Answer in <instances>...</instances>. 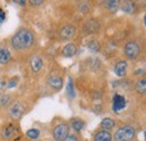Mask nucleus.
Listing matches in <instances>:
<instances>
[{
	"instance_id": "obj_1",
	"label": "nucleus",
	"mask_w": 146,
	"mask_h": 141,
	"mask_svg": "<svg viewBox=\"0 0 146 141\" xmlns=\"http://www.w3.org/2000/svg\"><path fill=\"white\" fill-rule=\"evenodd\" d=\"M9 48L16 57H29L35 53L37 47V36L35 32L29 27H19L18 29L10 36Z\"/></svg>"
},
{
	"instance_id": "obj_2",
	"label": "nucleus",
	"mask_w": 146,
	"mask_h": 141,
	"mask_svg": "<svg viewBox=\"0 0 146 141\" xmlns=\"http://www.w3.org/2000/svg\"><path fill=\"white\" fill-rule=\"evenodd\" d=\"M5 111L10 121L19 122L23 119V117L25 115V113L27 112V106L23 100L14 99L11 101V103L5 109Z\"/></svg>"
},
{
	"instance_id": "obj_3",
	"label": "nucleus",
	"mask_w": 146,
	"mask_h": 141,
	"mask_svg": "<svg viewBox=\"0 0 146 141\" xmlns=\"http://www.w3.org/2000/svg\"><path fill=\"white\" fill-rule=\"evenodd\" d=\"M20 134V127L18 122L8 121L0 127V140L16 141Z\"/></svg>"
},
{
	"instance_id": "obj_4",
	"label": "nucleus",
	"mask_w": 146,
	"mask_h": 141,
	"mask_svg": "<svg viewBox=\"0 0 146 141\" xmlns=\"http://www.w3.org/2000/svg\"><path fill=\"white\" fill-rule=\"evenodd\" d=\"M136 129L130 124H124L119 127L112 134L113 141H134L136 139Z\"/></svg>"
},
{
	"instance_id": "obj_5",
	"label": "nucleus",
	"mask_w": 146,
	"mask_h": 141,
	"mask_svg": "<svg viewBox=\"0 0 146 141\" xmlns=\"http://www.w3.org/2000/svg\"><path fill=\"white\" fill-rule=\"evenodd\" d=\"M123 53L126 61H136L142 54V46L139 45L138 42L130 39L126 42V44L124 45Z\"/></svg>"
},
{
	"instance_id": "obj_6",
	"label": "nucleus",
	"mask_w": 146,
	"mask_h": 141,
	"mask_svg": "<svg viewBox=\"0 0 146 141\" xmlns=\"http://www.w3.org/2000/svg\"><path fill=\"white\" fill-rule=\"evenodd\" d=\"M71 128L68 121H60L52 128V138L54 141H63L71 132Z\"/></svg>"
},
{
	"instance_id": "obj_7",
	"label": "nucleus",
	"mask_w": 146,
	"mask_h": 141,
	"mask_svg": "<svg viewBox=\"0 0 146 141\" xmlns=\"http://www.w3.org/2000/svg\"><path fill=\"white\" fill-rule=\"evenodd\" d=\"M76 32L78 29L73 24H65L58 29L57 37L61 42H70L76 36Z\"/></svg>"
},
{
	"instance_id": "obj_8",
	"label": "nucleus",
	"mask_w": 146,
	"mask_h": 141,
	"mask_svg": "<svg viewBox=\"0 0 146 141\" xmlns=\"http://www.w3.org/2000/svg\"><path fill=\"white\" fill-rule=\"evenodd\" d=\"M27 64H28V69L32 74H38L40 70L44 69V59L40 55L34 53L31 55L27 59Z\"/></svg>"
},
{
	"instance_id": "obj_9",
	"label": "nucleus",
	"mask_w": 146,
	"mask_h": 141,
	"mask_svg": "<svg viewBox=\"0 0 146 141\" xmlns=\"http://www.w3.org/2000/svg\"><path fill=\"white\" fill-rule=\"evenodd\" d=\"M46 84L52 91L58 92L62 90L63 85H64V78H63V76H61L58 74H51L46 78Z\"/></svg>"
},
{
	"instance_id": "obj_10",
	"label": "nucleus",
	"mask_w": 146,
	"mask_h": 141,
	"mask_svg": "<svg viewBox=\"0 0 146 141\" xmlns=\"http://www.w3.org/2000/svg\"><path fill=\"white\" fill-rule=\"evenodd\" d=\"M100 28H101V25H100L99 20L96 18H91V19L87 20L83 25V30L88 35H93V34L99 33Z\"/></svg>"
},
{
	"instance_id": "obj_11",
	"label": "nucleus",
	"mask_w": 146,
	"mask_h": 141,
	"mask_svg": "<svg viewBox=\"0 0 146 141\" xmlns=\"http://www.w3.org/2000/svg\"><path fill=\"white\" fill-rule=\"evenodd\" d=\"M14 59V55L11 53L10 48L8 46H1L0 47V65L6 66L10 64Z\"/></svg>"
},
{
	"instance_id": "obj_12",
	"label": "nucleus",
	"mask_w": 146,
	"mask_h": 141,
	"mask_svg": "<svg viewBox=\"0 0 146 141\" xmlns=\"http://www.w3.org/2000/svg\"><path fill=\"white\" fill-rule=\"evenodd\" d=\"M127 70H128V63L126 59H120L118 61L115 66H113V73L117 77H125L127 75Z\"/></svg>"
},
{
	"instance_id": "obj_13",
	"label": "nucleus",
	"mask_w": 146,
	"mask_h": 141,
	"mask_svg": "<svg viewBox=\"0 0 146 141\" xmlns=\"http://www.w3.org/2000/svg\"><path fill=\"white\" fill-rule=\"evenodd\" d=\"M92 141H113L112 133L104 129H97L92 134Z\"/></svg>"
},
{
	"instance_id": "obj_14",
	"label": "nucleus",
	"mask_w": 146,
	"mask_h": 141,
	"mask_svg": "<svg viewBox=\"0 0 146 141\" xmlns=\"http://www.w3.org/2000/svg\"><path fill=\"white\" fill-rule=\"evenodd\" d=\"M61 54H62V56L65 57V58H72V57H74V56L78 54V46H76V44H74L72 42L65 44V45L62 47Z\"/></svg>"
},
{
	"instance_id": "obj_15",
	"label": "nucleus",
	"mask_w": 146,
	"mask_h": 141,
	"mask_svg": "<svg viewBox=\"0 0 146 141\" xmlns=\"http://www.w3.org/2000/svg\"><path fill=\"white\" fill-rule=\"evenodd\" d=\"M126 104H127L126 99H125L123 95H120V94H118V93H116V94L113 95V98H112V110H113L115 112H119V111H121L123 109H125Z\"/></svg>"
},
{
	"instance_id": "obj_16",
	"label": "nucleus",
	"mask_w": 146,
	"mask_h": 141,
	"mask_svg": "<svg viewBox=\"0 0 146 141\" xmlns=\"http://www.w3.org/2000/svg\"><path fill=\"white\" fill-rule=\"evenodd\" d=\"M69 124H70V128L74 131V133H80L84 128H86V121L82 120L81 118H72L70 121H69Z\"/></svg>"
},
{
	"instance_id": "obj_17",
	"label": "nucleus",
	"mask_w": 146,
	"mask_h": 141,
	"mask_svg": "<svg viewBox=\"0 0 146 141\" xmlns=\"http://www.w3.org/2000/svg\"><path fill=\"white\" fill-rule=\"evenodd\" d=\"M119 9H121V11H124L125 14L128 15H134L137 11V5L134 1H120V7Z\"/></svg>"
},
{
	"instance_id": "obj_18",
	"label": "nucleus",
	"mask_w": 146,
	"mask_h": 141,
	"mask_svg": "<svg viewBox=\"0 0 146 141\" xmlns=\"http://www.w3.org/2000/svg\"><path fill=\"white\" fill-rule=\"evenodd\" d=\"M116 125H117V121L115 119H112V118L107 117V118H104L101 120V122H100V129H104V130H107V131L111 132V130L115 129Z\"/></svg>"
},
{
	"instance_id": "obj_19",
	"label": "nucleus",
	"mask_w": 146,
	"mask_h": 141,
	"mask_svg": "<svg viewBox=\"0 0 146 141\" xmlns=\"http://www.w3.org/2000/svg\"><path fill=\"white\" fill-rule=\"evenodd\" d=\"M14 94L10 92H5L3 94L0 95V110L1 109H6L7 106L11 103V101L14 100Z\"/></svg>"
},
{
	"instance_id": "obj_20",
	"label": "nucleus",
	"mask_w": 146,
	"mask_h": 141,
	"mask_svg": "<svg viewBox=\"0 0 146 141\" xmlns=\"http://www.w3.org/2000/svg\"><path fill=\"white\" fill-rule=\"evenodd\" d=\"M135 91L139 95H146V76H142L136 81Z\"/></svg>"
},
{
	"instance_id": "obj_21",
	"label": "nucleus",
	"mask_w": 146,
	"mask_h": 141,
	"mask_svg": "<svg viewBox=\"0 0 146 141\" xmlns=\"http://www.w3.org/2000/svg\"><path fill=\"white\" fill-rule=\"evenodd\" d=\"M104 6L107 10H109L110 13H116L119 7H120V1L118 0H108V1H104Z\"/></svg>"
},
{
	"instance_id": "obj_22",
	"label": "nucleus",
	"mask_w": 146,
	"mask_h": 141,
	"mask_svg": "<svg viewBox=\"0 0 146 141\" xmlns=\"http://www.w3.org/2000/svg\"><path fill=\"white\" fill-rule=\"evenodd\" d=\"M76 95V92H75V88H74V82H73L72 77H69L68 80V84H66V96L70 99V100H73Z\"/></svg>"
},
{
	"instance_id": "obj_23",
	"label": "nucleus",
	"mask_w": 146,
	"mask_h": 141,
	"mask_svg": "<svg viewBox=\"0 0 146 141\" xmlns=\"http://www.w3.org/2000/svg\"><path fill=\"white\" fill-rule=\"evenodd\" d=\"M39 136H40V131H39L38 129H36V128H31V129H28V130L25 132V137L29 141L38 140Z\"/></svg>"
},
{
	"instance_id": "obj_24",
	"label": "nucleus",
	"mask_w": 146,
	"mask_h": 141,
	"mask_svg": "<svg viewBox=\"0 0 146 141\" xmlns=\"http://www.w3.org/2000/svg\"><path fill=\"white\" fill-rule=\"evenodd\" d=\"M87 47L92 53H99L101 51V44L97 39H90L87 44Z\"/></svg>"
},
{
	"instance_id": "obj_25",
	"label": "nucleus",
	"mask_w": 146,
	"mask_h": 141,
	"mask_svg": "<svg viewBox=\"0 0 146 141\" xmlns=\"http://www.w3.org/2000/svg\"><path fill=\"white\" fill-rule=\"evenodd\" d=\"M20 77L19 76H13V77H8V82H7V90H11V88H17L19 84Z\"/></svg>"
},
{
	"instance_id": "obj_26",
	"label": "nucleus",
	"mask_w": 146,
	"mask_h": 141,
	"mask_svg": "<svg viewBox=\"0 0 146 141\" xmlns=\"http://www.w3.org/2000/svg\"><path fill=\"white\" fill-rule=\"evenodd\" d=\"M7 82H8L7 76L0 77V95L3 94L5 92H7Z\"/></svg>"
},
{
	"instance_id": "obj_27",
	"label": "nucleus",
	"mask_w": 146,
	"mask_h": 141,
	"mask_svg": "<svg viewBox=\"0 0 146 141\" xmlns=\"http://www.w3.org/2000/svg\"><path fill=\"white\" fill-rule=\"evenodd\" d=\"M63 141H80V136L78 133H70Z\"/></svg>"
},
{
	"instance_id": "obj_28",
	"label": "nucleus",
	"mask_w": 146,
	"mask_h": 141,
	"mask_svg": "<svg viewBox=\"0 0 146 141\" xmlns=\"http://www.w3.org/2000/svg\"><path fill=\"white\" fill-rule=\"evenodd\" d=\"M80 11L82 13V14H88L89 13V5H88V2H82V3H80Z\"/></svg>"
},
{
	"instance_id": "obj_29",
	"label": "nucleus",
	"mask_w": 146,
	"mask_h": 141,
	"mask_svg": "<svg viewBox=\"0 0 146 141\" xmlns=\"http://www.w3.org/2000/svg\"><path fill=\"white\" fill-rule=\"evenodd\" d=\"M32 7H40L43 3H44V1L43 0H31V1H27Z\"/></svg>"
},
{
	"instance_id": "obj_30",
	"label": "nucleus",
	"mask_w": 146,
	"mask_h": 141,
	"mask_svg": "<svg viewBox=\"0 0 146 141\" xmlns=\"http://www.w3.org/2000/svg\"><path fill=\"white\" fill-rule=\"evenodd\" d=\"M5 20H6V11L2 8H0V24H2Z\"/></svg>"
},
{
	"instance_id": "obj_31",
	"label": "nucleus",
	"mask_w": 146,
	"mask_h": 141,
	"mask_svg": "<svg viewBox=\"0 0 146 141\" xmlns=\"http://www.w3.org/2000/svg\"><path fill=\"white\" fill-rule=\"evenodd\" d=\"M14 3H17V5H19V6H21V7H25L26 5H27V1H25V0H15L14 1Z\"/></svg>"
},
{
	"instance_id": "obj_32",
	"label": "nucleus",
	"mask_w": 146,
	"mask_h": 141,
	"mask_svg": "<svg viewBox=\"0 0 146 141\" xmlns=\"http://www.w3.org/2000/svg\"><path fill=\"white\" fill-rule=\"evenodd\" d=\"M143 21H144V25H145V27H146V14L144 15V18H143Z\"/></svg>"
},
{
	"instance_id": "obj_33",
	"label": "nucleus",
	"mask_w": 146,
	"mask_h": 141,
	"mask_svg": "<svg viewBox=\"0 0 146 141\" xmlns=\"http://www.w3.org/2000/svg\"><path fill=\"white\" fill-rule=\"evenodd\" d=\"M144 52H145V55H146V45H145V48H144Z\"/></svg>"
},
{
	"instance_id": "obj_34",
	"label": "nucleus",
	"mask_w": 146,
	"mask_h": 141,
	"mask_svg": "<svg viewBox=\"0 0 146 141\" xmlns=\"http://www.w3.org/2000/svg\"><path fill=\"white\" fill-rule=\"evenodd\" d=\"M144 134H145V140H146V132H145V133H144Z\"/></svg>"
},
{
	"instance_id": "obj_35",
	"label": "nucleus",
	"mask_w": 146,
	"mask_h": 141,
	"mask_svg": "<svg viewBox=\"0 0 146 141\" xmlns=\"http://www.w3.org/2000/svg\"><path fill=\"white\" fill-rule=\"evenodd\" d=\"M35 141H42V140H39V139H38V140H35Z\"/></svg>"
},
{
	"instance_id": "obj_36",
	"label": "nucleus",
	"mask_w": 146,
	"mask_h": 141,
	"mask_svg": "<svg viewBox=\"0 0 146 141\" xmlns=\"http://www.w3.org/2000/svg\"><path fill=\"white\" fill-rule=\"evenodd\" d=\"M0 47H1V43H0Z\"/></svg>"
},
{
	"instance_id": "obj_37",
	"label": "nucleus",
	"mask_w": 146,
	"mask_h": 141,
	"mask_svg": "<svg viewBox=\"0 0 146 141\" xmlns=\"http://www.w3.org/2000/svg\"><path fill=\"white\" fill-rule=\"evenodd\" d=\"M0 25H1V24H0Z\"/></svg>"
}]
</instances>
